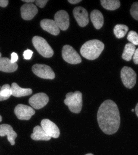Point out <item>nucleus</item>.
Instances as JSON below:
<instances>
[{
  "label": "nucleus",
  "instance_id": "f3484780",
  "mask_svg": "<svg viewBox=\"0 0 138 155\" xmlns=\"http://www.w3.org/2000/svg\"><path fill=\"white\" fill-rule=\"evenodd\" d=\"M12 96L16 97H24L29 96L32 93L31 88H23L18 85L16 82H13L11 86Z\"/></svg>",
  "mask_w": 138,
  "mask_h": 155
},
{
  "label": "nucleus",
  "instance_id": "412c9836",
  "mask_svg": "<svg viewBox=\"0 0 138 155\" xmlns=\"http://www.w3.org/2000/svg\"><path fill=\"white\" fill-rule=\"evenodd\" d=\"M102 6L108 10H115L120 6V2L118 0H101Z\"/></svg>",
  "mask_w": 138,
  "mask_h": 155
},
{
  "label": "nucleus",
  "instance_id": "2f4dec72",
  "mask_svg": "<svg viewBox=\"0 0 138 155\" xmlns=\"http://www.w3.org/2000/svg\"><path fill=\"white\" fill-rule=\"evenodd\" d=\"M135 112H136V115L138 116V103L136 104V107H135Z\"/></svg>",
  "mask_w": 138,
  "mask_h": 155
},
{
  "label": "nucleus",
  "instance_id": "6e6552de",
  "mask_svg": "<svg viewBox=\"0 0 138 155\" xmlns=\"http://www.w3.org/2000/svg\"><path fill=\"white\" fill-rule=\"evenodd\" d=\"M14 113L20 120H29L35 115V111L32 107L19 104L15 107Z\"/></svg>",
  "mask_w": 138,
  "mask_h": 155
},
{
  "label": "nucleus",
  "instance_id": "6ab92c4d",
  "mask_svg": "<svg viewBox=\"0 0 138 155\" xmlns=\"http://www.w3.org/2000/svg\"><path fill=\"white\" fill-rule=\"evenodd\" d=\"M32 139L37 141L39 140H45L48 141L51 139V137L48 136L45 131L43 130L41 126H36L34 128L33 133L31 134Z\"/></svg>",
  "mask_w": 138,
  "mask_h": 155
},
{
  "label": "nucleus",
  "instance_id": "4468645a",
  "mask_svg": "<svg viewBox=\"0 0 138 155\" xmlns=\"http://www.w3.org/2000/svg\"><path fill=\"white\" fill-rule=\"evenodd\" d=\"M7 137L8 141L11 145L15 144V138L18 137V134L13 130L12 127L8 124L0 125V136Z\"/></svg>",
  "mask_w": 138,
  "mask_h": 155
},
{
  "label": "nucleus",
  "instance_id": "4be33fe9",
  "mask_svg": "<svg viewBox=\"0 0 138 155\" xmlns=\"http://www.w3.org/2000/svg\"><path fill=\"white\" fill-rule=\"evenodd\" d=\"M128 30L129 28L126 25L118 24L114 28V34L117 38H122L126 35Z\"/></svg>",
  "mask_w": 138,
  "mask_h": 155
},
{
  "label": "nucleus",
  "instance_id": "393cba45",
  "mask_svg": "<svg viewBox=\"0 0 138 155\" xmlns=\"http://www.w3.org/2000/svg\"><path fill=\"white\" fill-rule=\"evenodd\" d=\"M130 14L135 20H138V2H134L130 8Z\"/></svg>",
  "mask_w": 138,
  "mask_h": 155
},
{
  "label": "nucleus",
  "instance_id": "a211bd4d",
  "mask_svg": "<svg viewBox=\"0 0 138 155\" xmlns=\"http://www.w3.org/2000/svg\"><path fill=\"white\" fill-rule=\"evenodd\" d=\"M91 19L97 29H101L104 25V17L102 13L98 10H94L91 13Z\"/></svg>",
  "mask_w": 138,
  "mask_h": 155
},
{
  "label": "nucleus",
  "instance_id": "f8f14e48",
  "mask_svg": "<svg viewBox=\"0 0 138 155\" xmlns=\"http://www.w3.org/2000/svg\"><path fill=\"white\" fill-rule=\"evenodd\" d=\"M73 15L78 25L81 27L86 26L89 23L88 13L87 10L82 7H76L73 10Z\"/></svg>",
  "mask_w": 138,
  "mask_h": 155
},
{
  "label": "nucleus",
  "instance_id": "5701e85b",
  "mask_svg": "<svg viewBox=\"0 0 138 155\" xmlns=\"http://www.w3.org/2000/svg\"><path fill=\"white\" fill-rule=\"evenodd\" d=\"M12 95L11 88L9 84H5L2 86L0 90V101L7 100Z\"/></svg>",
  "mask_w": 138,
  "mask_h": 155
},
{
  "label": "nucleus",
  "instance_id": "2eb2a0df",
  "mask_svg": "<svg viewBox=\"0 0 138 155\" xmlns=\"http://www.w3.org/2000/svg\"><path fill=\"white\" fill-rule=\"evenodd\" d=\"M40 26L43 30L53 35H57L59 34V28L53 20H42L40 21Z\"/></svg>",
  "mask_w": 138,
  "mask_h": 155
},
{
  "label": "nucleus",
  "instance_id": "dca6fc26",
  "mask_svg": "<svg viewBox=\"0 0 138 155\" xmlns=\"http://www.w3.org/2000/svg\"><path fill=\"white\" fill-rule=\"evenodd\" d=\"M18 68V64L13 63L11 60L7 58H0V71L4 72H13Z\"/></svg>",
  "mask_w": 138,
  "mask_h": 155
},
{
  "label": "nucleus",
  "instance_id": "e433bc0d",
  "mask_svg": "<svg viewBox=\"0 0 138 155\" xmlns=\"http://www.w3.org/2000/svg\"><path fill=\"white\" fill-rule=\"evenodd\" d=\"M0 58H1V53H0Z\"/></svg>",
  "mask_w": 138,
  "mask_h": 155
},
{
  "label": "nucleus",
  "instance_id": "9d476101",
  "mask_svg": "<svg viewBox=\"0 0 138 155\" xmlns=\"http://www.w3.org/2000/svg\"><path fill=\"white\" fill-rule=\"evenodd\" d=\"M48 101L49 98L46 94L40 93L30 97L29 100V103L32 108L40 109L46 106Z\"/></svg>",
  "mask_w": 138,
  "mask_h": 155
},
{
  "label": "nucleus",
  "instance_id": "20e7f679",
  "mask_svg": "<svg viewBox=\"0 0 138 155\" xmlns=\"http://www.w3.org/2000/svg\"><path fill=\"white\" fill-rule=\"evenodd\" d=\"M32 43L36 50L40 55L46 58H51L54 54V51L47 41L42 37L35 36L32 38Z\"/></svg>",
  "mask_w": 138,
  "mask_h": 155
},
{
  "label": "nucleus",
  "instance_id": "0eeeda50",
  "mask_svg": "<svg viewBox=\"0 0 138 155\" xmlns=\"http://www.w3.org/2000/svg\"><path fill=\"white\" fill-rule=\"evenodd\" d=\"M32 71L37 76L43 79H53L55 78L53 69L46 64H35L32 66Z\"/></svg>",
  "mask_w": 138,
  "mask_h": 155
},
{
  "label": "nucleus",
  "instance_id": "7ed1b4c3",
  "mask_svg": "<svg viewBox=\"0 0 138 155\" xmlns=\"http://www.w3.org/2000/svg\"><path fill=\"white\" fill-rule=\"evenodd\" d=\"M64 102L73 113L79 114L82 107V94L80 91L69 93L66 94Z\"/></svg>",
  "mask_w": 138,
  "mask_h": 155
},
{
  "label": "nucleus",
  "instance_id": "72a5a7b5",
  "mask_svg": "<svg viewBox=\"0 0 138 155\" xmlns=\"http://www.w3.org/2000/svg\"><path fill=\"white\" fill-rule=\"evenodd\" d=\"M1 120H2V117L0 115V122H1Z\"/></svg>",
  "mask_w": 138,
  "mask_h": 155
},
{
  "label": "nucleus",
  "instance_id": "4c0bfd02",
  "mask_svg": "<svg viewBox=\"0 0 138 155\" xmlns=\"http://www.w3.org/2000/svg\"><path fill=\"white\" fill-rule=\"evenodd\" d=\"M1 87H0V90H1Z\"/></svg>",
  "mask_w": 138,
  "mask_h": 155
},
{
  "label": "nucleus",
  "instance_id": "f03ea898",
  "mask_svg": "<svg viewBox=\"0 0 138 155\" xmlns=\"http://www.w3.org/2000/svg\"><path fill=\"white\" fill-rule=\"evenodd\" d=\"M104 48V44L98 39L86 42L80 48V53L85 58L93 60L98 58Z\"/></svg>",
  "mask_w": 138,
  "mask_h": 155
},
{
  "label": "nucleus",
  "instance_id": "a878e982",
  "mask_svg": "<svg viewBox=\"0 0 138 155\" xmlns=\"http://www.w3.org/2000/svg\"><path fill=\"white\" fill-rule=\"evenodd\" d=\"M33 53H34V52L32 50L27 49L24 51L23 58L26 60H30L32 57Z\"/></svg>",
  "mask_w": 138,
  "mask_h": 155
},
{
  "label": "nucleus",
  "instance_id": "c85d7f7f",
  "mask_svg": "<svg viewBox=\"0 0 138 155\" xmlns=\"http://www.w3.org/2000/svg\"><path fill=\"white\" fill-rule=\"evenodd\" d=\"M133 60L135 64H138V48L135 50V51L133 56Z\"/></svg>",
  "mask_w": 138,
  "mask_h": 155
},
{
  "label": "nucleus",
  "instance_id": "ddd939ff",
  "mask_svg": "<svg viewBox=\"0 0 138 155\" xmlns=\"http://www.w3.org/2000/svg\"><path fill=\"white\" fill-rule=\"evenodd\" d=\"M21 16L24 20L32 19L38 13V10L34 4H25L21 7Z\"/></svg>",
  "mask_w": 138,
  "mask_h": 155
},
{
  "label": "nucleus",
  "instance_id": "9b49d317",
  "mask_svg": "<svg viewBox=\"0 0 138 155\" xmlns=\"http://www.w3.org/2000/svg\"><path fill=\"white\" fill-rule=\"evenodd\" d=\"M54 21L59 29L62 31H66L69 27V15L67 12L64 10H59L56 13L54 16Z\"/></svg>",
  "mask_w": 138,
  "mask_h": 155
},
{
  "label": "nucleus",
  "instance_id": "39448f33",
  "mask_svg": "<svg viewBox=\"0 0 138 155\" xmlns=\"http://www.w3.org/2000/svg\"><path fill=\"white\" fill-rule=\"evenodd\" d=\"M121 79L123 85L127 88H132L136 82V72L131 68L124 66L121 71Z\"/></svg>",
  "mask_w": 138,
  "mask_h": 155
},
{
  "label": "nucleus",
  "instance_id": "cd10ccee",
  "mask_svg": "<svg viewBox=\"0 0 138 155\" xmlns=\"http://www.w3.org/2000/svg\"><path fill=\"white\" fill-rule=\"evenodd\" d=\"M11 60H10L11 62L13 63H16V61L18 60V58H19L18 55L16 53L13 52V53H11Z\"/></svg>",
  "mask_w": 138,
  "mask_h": 155
},
{
  "label": "nucleus",
  "instance_id": "f704fd0d",
  "mask_svg": "<svg viewBox=\"0 0 138 155\" xmlns=\"http://www.w3.org/2000/svg\"><path fill=\"white\" fill-rule=\"evenodd\" d=\"M94 155L93 154H92V153H88V154H86V155Z\"/></svg>",
  "mask_w": 138,
  "mask_h": 155
},
{
  "label": "nucleus",
  "instance_id": "b1692460",
  "mask_svg": "<svg viewBox=\"0 0 138 155\" xmlns=\"http://www.w3.org/2000/svg\"><path fill=\"white\" fill-rule=\"evenodd\" d=\"M127 40L134 45H138V34L133 31L129 32L127 35Z\"/></svg>",
  "mask_w": 138,
  "mask_h": 155
},
{
  "label": "nucleus",
  "instance_id": "c9c22d12",
  "mask_svg": "<svg viewBox=\"0 0 138 155\" xmlns=\"http://www.w3.org/2000/svg\"><path fill=\"white\" fill-rule=\"evenodd\" d=\"M135 111V109H132V112H134Z\"/></svg>",
  "mask_w": 138,
  "mask_h": 155
},
{
  "label": "nucleus",
  "instance_id": "7c9ffc66",
  "mask_svg": "<svg viewBox=\"0 0 138 155\" xmlns=\"http://www.w3.org/2000/svg\"><path fill=\"white\" fill-rule=\"evenodd\" d=\"M81 1L80 0H69L68 2H69L70 4H78Z\"/></svg>",
  "mask_w": 138,
  "mask_h": 155
},
{
  "label": "nucleus",
  "instance_id": "bb28decb",
  "mask_svg": "<svg viewBox=\"0 0 138 155\" xmlns=\"http://www.w3.org/2000/svg\"><path fill=\"white\" fill-rule=\"evenodd\" d=\"M36 4L40 8H43L46 4L48 2L47 0H37L35 1Z\"/></svg>",
  "mask_w": 138,
  "mask_h": 155
},
{
  "label": "nucleus",
  "instance_id": "f257e3e1",
  "mask_svg": "<svg viewBox=\"0 0 138 155\" xmlns=\"http://www.w3.org/2000/svg\"><path fill=\"white\" fill-rule=\"evenodd\" d=\"M99 126L107 134H113L118 130L120 117L117 104L112 100L104 101L99 108L97 114Z\"/></svg>",
  "mask_w": 138,
  "mask_h": 155
},
{
  "label": "nucleus",
  "instance_id": "423d86ee",
  "mask_svg": "<svg viewBox=\"0 0 138 155\" xmlns=\"http://www.w3.org/2000/svg\"><path fill=\"white\" fill-rule=\"evenodd\" d=\"M62 57L66 62L70 64H78L82 61V59L79 54L69 45H66L63 47Z\"/></svg>",
  "mask_w": 138,
  "mask_h": 155
},
{
  "label": "nucleus",
  "instance_id": "aec40b11",
  "mask_svg": "<svg viewBox=\"0 0 138 155\" xmlns=\"http://www.w3.org/2000/svg\"><path fill=\"white\" fill-rule=\"evenodd\" d=\"M136 47L135 45L131 43H127L124 47L123 54H122V58L126 61H130L134 54V53L135 51Z\"/></svg>",
  "mask_w": 138,
  "mask_h": 155
},
{
  "label": "nucleus",
  "instance_id": "473e14b6",
  "mask_svg": "<svg viewBox=\"0 0 138 155\" xmlns=\"http://www.w3.org/2000/svg\"><path fill=\"white\" fill-rule=\"evenodd\" d=\"M22 1L26 2H35V1H34V0H23Z\"/></svg>",
  "mask_w": 138,
  "mask_h": 155
},
{
  "label": "nucleus",
  "instance_id": "1a4fd4ad",
  "mask_svg": "<svg viewBox=\"0 0 138 155\" xmlns=\"http://www.w3.org/2000/svg\"><path fill=\"white\" fill-rule=\"evenodd\" d=\"M40 125L45 132L50 137L54 138L59 137L60 134L59 128L53 122L48 119H44L42 120Z\"/></svg>",
  "mask_w": 138,
  "mask_h": 155
},
{
  "label": "nucleus",
  "instance_id": "c756f323",
  "mask_svg": "<svg viewBox=\"0 0 138 155\" xmlns=\"http://www.w3.org/2000/svg\"><path fill=\"white\" fill-rule=\"evenodd\" d=\"M8 4V0H0V6L2 7H5Z\"/></svg>",
  "mask_w": 138,
  "mask_h": 155
}]
</instances>
